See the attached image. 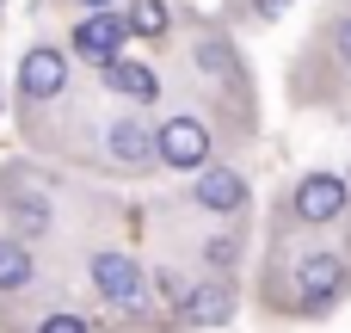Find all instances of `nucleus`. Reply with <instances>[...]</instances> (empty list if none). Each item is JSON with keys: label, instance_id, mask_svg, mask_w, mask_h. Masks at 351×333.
<instances>
[{"label": "nucleus", "instance_id": "nucleus-1", "mask_svg": "<svg viewBox=\"0 0 351 333\" xmlns=\"http://www.w3.org/2000/svg\"><path fill=\"white\" fill-rule=\"evenodd\" d=\"M351 290V260L333 241H284L265 266V309L290 315V321H315L327 309H339Z\"/></svg>", "mask_w": 351, "mask_h": 333}, {"label": "nucleus", "instance_id": "nucleus-2", "mask_svg": "<svg viewBox=\"0 0 351 333\" xmlns=\"http://www.w3.org/2000/svg\"><path fill=\"white\" fill-rule=\"evenodd\" d=\"M191 68H197L204 80H216V87H222L216 111H234V130L247 136V130L259 124V111H253V74H247L241 49H234L222 31H204V25H197V37H191Z\"/></svg>", "mask_w": 351, "mask_h": 333}, {"label": "nucleus", "instance_id": "nucleus-3", "mask_svg": "<svg viewBox=\"0 0 351 333\" xmlns=\"http://www.w3.org/2000/svg\"><path fill=\"white\" fill-rule=\"evenodd\" d=\"M86 272H93V290H99L111 309H123L130 321H148V272H142L123 247H99V253L86 260Z\"/></svg>", "mask_w": 351, "mask_h": 333}, {"label": "nucleus", "instance_id": "nucleus-4", "mask_svg": "<svg viewBox=\"0 0 351 333\" xmlns=\"http://www.w3.org/2000/svg\"><path fill=\"white\" fill-rule=\"evenodd\" d=\"M154 154H160V167H173V173H197V167L216 161V124L197 117V111H173V117L154 130Z\"/></svg>", "mask_w": 351, "mask_h": 333}, {"label": "nucleus", "instance_id": "nucleus-5", "mask_svg": "<svg viewBox=\"0 0 351 333\" xmlns=\"http://www.w3.org/2000/svg\"><path fill=\"white\" fill-rule=\"evenodd\" d=\"M0 210H6V222H12L25 241H37V235L56 229L49 185H31V167H25V161H19V167H0Z\"/></svg>", "mask_w": 351, "mask_h": 333}, {"label": "nucleus", "instance_id": "nucleus-6", "mask_svg": "<svg viewBox=\"0 0 351 333\" xmlns=\"http://www.w3.org/2000/svg\"><path fill=\"white\" fill-rule=\"evenodd\" d=\"M68 93V49L56 43H31L19 56V105L37 111V105H56Z\"/></svg>", "mask_w": 351, "mask_h": 333}, {"label": "nucleus", "instance_id": "nucleus-7", "mask_svg": "<svg viewBox=\"0 0 351 333\" xmlns=\"http://www.w3.org/2000/svg\"><path fill=\"white\" fill-rule=\"evenodd\" d=\"M68 49H74L80 62L105 68V62H117V56L130 49V19H123L117 6H93V12H80V25H74Z\"/></svg>", "mask_w": 351, "mask_h": 333}, {"label": "nucleus", "instance_id": "nucleus-8", "mask_svg": "<svg viewBox=\"0 0 351 333\" xmlns=\"http://www.w3.org/2000/svg\"><path fill=\"white\" fill-rule=\"evenodd\" d=\"M346 210H351V185L339 173H302L296 192H290V216H296L302 229H327V222H339Z\"/></svg>", "mask_w": 351, "mask_h": 333}, {"label": "nucleus", "instance_id": "nucleus-9", "mask_svg": "<svg viewBox=\"0 0 351 333\" xmlns=\"http://www.w3.org/2000/svg\"><path fill=\"white\" fill-rule=\"evenodd\" d=\"M99 148H105V167L111 173H148L160 154H154V130L136 117V111H123V117H111L105 130H99Z\"/></svg>", "mask_w": 351, "mask_h": 333}, {"label": "nucleus", "instance_id": "nucleus-10", "mask_svg": "<svg viewBox=\"0 0 351 333\" xmlns=\"http://www.w3.org/2000/svg\"><path fill=\"white\" fill-rule=\"evenodd\" d=\"M191 210H204V216H241L247 210V198H253V185H247V173L241 167H197V179H191Z\"/></svg>", "mask_w": 351, "mask_h": 333}, {"label": "nucleus", "instance_id": "nucleus-11", "mask_svg": "<svg viewBox=\"0 0 351 333\" xmlns=\"http://www.w3.org/2000/svg\"><path fill=\"white\" fill-rule=\"evenodd\" d=\"M173 321H179V328H228V321H234V290H228L222 278H204V284H191V290L179 297Z\"/></svg>", "mask_w": 351, "mask_h": 333}, {"label": "nucleus", "instance_id": "nucleus-12", "mask_svg": "<svg viewBox=\"0 0 351 333\" xmlns=\"http://www.w3.org/2000/svg\"><path fill=\"white\" fill-rule=\"evenodd\" d=\"M99 74H105V87H111L123 105H154V99H160V68H154V62L117 56V62H105Z\"/></svg>", "mask_w": 351, "mask_h": 333}, {"label": "nucleus", "instance_id": "nucleus-13", "mask_svg": "<svg viewBox=\"0 0 351 333\" xmlns=\"http://www.w3.org/2000/svg\"><path fill=\"white\" fill-rule=\"evenodd\" d=\"M37 284V253L25 235H0V297H25Z\"/></svg>", "mask_w": 351, "mask_h": 333}, {"label": "nucleus", "instance_id": "nucleus-14", "mask_svg": "<svg viewBox=\"0 0 351 333\" xmlns=\"http://www.w3.org/2000/svg\"><path fill=\"white\" fill-rule=\"evenodd\" d=\"M123 19H130V37H142V43H167L173 37V0H130Z\"/></svg>", "mask_w": 351, "mask_h": 333}, {"label": "nucleus", "instance_id": "nucleus-15", "mask_svg": "<svg viewBox=\"0 0 351 333\" xmlns=\"http://www.w3.org/2000/svg\"><path fill=\"white\" fill-rule=\"evenodd\" d=\"M321 49L333 56V68L351 74V0H333L327 19H321Z\"/></svg>", "mask_w": 351, "mask_h": 333}, {"label": "nucleus", "instance_id": "nucleus-16", "mask_svg": "<svg viewBox=\"0 0 351 333\" xmlns=\"http://www.w3.org/2000/svg\"><path fill=\"white\" fill-rule=\"evenodd\" d=\"M197 253H204V266H216V272H234V266H241V235H210Z\"/></svg>", "mask_w": 351, "mask_h": 333}, {"label": "nucleus", "instance_id": "nucleus-17", "mask_svg": "<svg viewBox=\"0 0 351 333\" xmlns=\"http://www.w3.org/2000/svg\"><path fill=\"white\" fill-rule=\"evenodd\" d=\"M148 284H154V290H160V303H167V309H179V297H185V290H191V284H185V278H179V272H173V266H154V278H148Z\"/></svg>", "mask_w": 351, "mask_h": 333}, {"label": "nucleus", "instance_id": "nucleus-18", "mask_svg": "<svg viewBox=\"0 0 351 333\" xmlns=\"http://www.w3.org/2000/svg\"><path fill=\"white\" fill-rule=\"evenodd\" d=\"M37 328H43V333H80V328H86V315H68V309H49V315H43Z\"/></svg>", "mask_w": 351, "mask_h": 333}, {"label": "nucleus", "instance_id": "nucleus-19", "mask_svg": "<svg viewBox=\"0 0 351 333\" xmlns=\"http://www.w3.org/2000/svg\"><path fill=\"white\" fill-rule=\"evenodd\" d=\"M284 6H290V0H259V6H253V19H259V25H271V19H278Z\"/></svg>", "mask_w": 351, "mask_h": 333}, {"label": "nucleus", "instance_id": "nucleus-20", "mask_svg": "<svg viewBox=\"0 0 351 333\" xmlns=\"http://www.w3.org/2000/svg\"><path fill=\"white\" fill-rule=\"evenodd\" d=\"M74 6H80V12H93V6H111V0H74Z\"/></svg>", "mask_w": 351, "mask_h": 333}, {"label": "nucleus", "instance_id": "nucleus-21", "mask_svg": "<svg viewBox=\"0 0 351 333\" xmlns=\"http://www.w3.org/2000/svg\"><path fill=\"white\" fill-rule=\"evenodd\" d=\"M0 6H6V0H0Z\"/></svg>", "mask_w": 351, "mask_h": 333}]
</instances>
